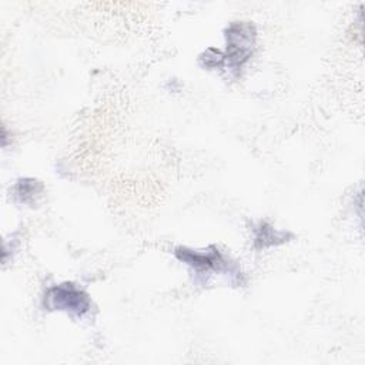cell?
Instances as JSON below:
<instances>
[{"mask_svg": "<svg viewBox=\"0 0 365 365\" xmlns=\"http://www.w3.org/2000/svg\"><path fill=\"white\" fill-rule=\"evenodd\" d=\"M174 255L178 261L187 264L195 274L205 275L208 272H217L230 275L232 281L241 284L242 272L240 268L230 261L225 255L218 251L217 247L210 245L205 250H191L187 247H177L174 250Z\"/></svg>", "mask_w": 365, "mask_h": 365, "instance_id": "1", "label": "cell"}, {"mask_svg": "<svg viewBox=\"0 0 365 365\" xmlns=\"http://www.w3.org/2000/svg\"><path fill=\"white\" fill-rule=\"evenodd\" d=\"M224 66L238 73L251 58L257 43V27L252 21H232L224 30Z\"/></svg>", "mask_w": 365, "mask_h": 365, "instance_id": "2", "label": "cell"}, {"mask_svg": "<svg viewBox=\"0 0 365 365\" xmlns=\"http://www.w3.org/2000/svg\"><path fill=\"white\" fill-rule=\"evenodd\" d=\"M43 307L47 311H63L71 317L83 318L91 309V299L86 291L73 282H63L44 292Z\"/></svg>", "mask_w": 365, "mask_h": 365, "instance_id": "3", "label": "cell"}, {"mask_svg": "<svg viewBox=\"0 0 365 365\" xmlns=\"http://www.w3.org/2000/svg\"><path fill=\"white\" fill-rule=\"evenodd\" d=\"M254 231V248L255 250H265L269 247H277L284 242H288L294 235L288 231H279L274 228L267 221H259L252 228Z\"/></svg>", "mask_w": 365, "mask_h": 365, "instance_id": "4", "label": "cell"}, {"mask_svg": "<svg viewBox=\"0 0 365 365\" xmlns=\"http://www.w3.org/2000/svg\"><path fill=\"white\" fill-rule=\"evenodd\" d=\"M44 185L36 178H20L13 187V197L20 204L34 205L41 197Z\"/></svg>", "mask_w": 365, "mask_h": 365, "instance_id": "5", "label": "cell"}, {"mask_svg": "<svg viewBox=\"0 0 365 365\" xmlns=\"http://www.w3.org/2000/svg\"><path fill=\"white\" fill-rule=\"evenodd\" d=\"M200 64L208 70L221 68L224 66V54L222 51L210 47L200 54Z\"/></svg>", "mask_w": 365, "mask_h": 365, "instance_id": "6", "label": "cell"}]
</instances>
